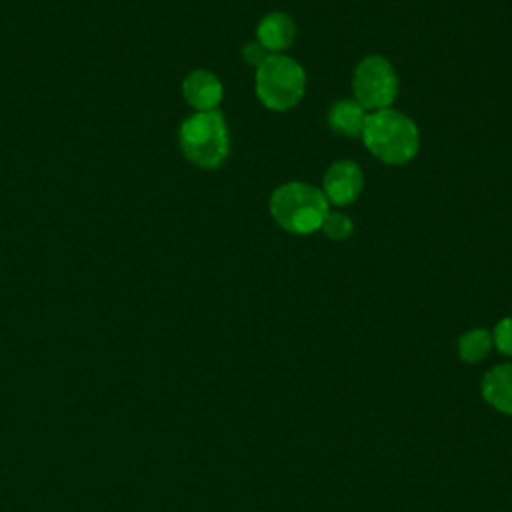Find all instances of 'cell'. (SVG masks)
Wrapping results in <instances>:
<instances>
[{"label": "cell", "instance_id": "6", "mask_svg": "<svg viewBox=\"0 0 512 512\" xmlns=\"http://www.w3.org/2000/svg\"><path fill=\"white\" fill-rule=\"evenodd\" d=\"M364 188L362 168L354 160L332 162L322 176V194L334 206H350Z\"/></svg>", "mask_w": 512, "mask_h": 512}, {"label": "cell", "instance_id": "12", "mask_svg": "<svg viewBox=\"0 0 512 512\" xmlns=\"http://www.w3.org/2000/svg\"><path fill=\"white\" fill-rule=\"evenodd\" d=\"M320 230L324 232L326 238L340 242V240H348V238L352 236V232H354V222L350 220V216H346V214H342V212H330V210H328L326 216H324V220H322Z\"/></svg>", "mask_w": 512, "mask_h": 512}, {"label": "cell", "instance_id": "1", "mask_svg": "<svg viewBox=\"0 0 512 512\" xmlns=\"http://www.w3.org/2000/svg\"><path fill=\"white\" fill-rule=\"evenodd\" d=\"M360 138L374 158L390 166L408 164L420 150L416 122L392 108L370 112Z\"/></svg>", "mask_w": 512, "mask_h": 512}, {"label": "cell", "instance_id": "11", "mask_svg": "<svg viewBox=\"0 0 512 512\" xmlns=\"http://www.w3.org/2000/svg\"><path fill=\"white\" fill-rule=\"evenodd\" d=\"M492 344V332L486 328H472L458 338V354L464 362L476 364L488 356Z\"/></svg>", "mask_w": 512, "mask_h": 512}, {"label": "cell", "instance_id": "7", "mask_svg": "<svg viewBox=\"0 0 512 512\" xmlns=\"http://www.w3.org/2000/svg\"><path fill=\"white\" fill-rule=\"evenodd\" d=\"M256 40L268 54H282L296 40V22L290 14L268 12L256 26Z\"/></svg>", "mask_w": 512, "mask_h": 512}, {"label": "cell", "instance_id": "13", "mask_svg": "<svg viewBox=\"0 0 512 512\" xmlns=\"http://www.w3.org/2000/svg\"><path fill=\"white\" fill-rule=\"evenodd\" d=\"M492 342L494 346L506 354V356H512V316H506L502 318L494 330H492Z\"/></svg>", "mask_w": 512, "mask_h": 512}, {"label": "cell", "instance_id": "2", "mask_svg": "<svg viewBox=\"0 0 512 512\" xmlns=\"http://www.w3.org/2000/svg\"><path fill=\"white\" fill-rule=\"evenodd\" d=\"M268 208L282 230L306 236L320 230L328 200L320 188L308 182H286L270 194Z\"/></svg>", "mask_w": 512, "mask_h": 512}, {"label": "cell", "instance_id": "10", "mask_svg": "<svg viewBox=\"0 0 512 512\" xmlns=\"http://www.w3.org/2000/svg\"><path fill=\"white\" fill-rule=\"evenodd\" d=\"M484 400L500 412L512 414V362L494 366L482 380Z\"/></svg>", "mask_w": 512, "mask_h": 512}, {"label": "cell", "instance_id": "5", "mask_svg": "<svg viewBox=\"0 0 512 512\" xmlns=\"http://www.w3.org/2000/svg\"><path fill=\"white\" fill-rule=\"evenodd\" d=\"M400 80L390 60L380 54L362 58L352 74L354 100L370 112L390 108L398 96Z\"/></svg>", "mask_w": 512, "mask_h": 512}, {"label": "cell", "instance_id": "14", "mask_svg": "<svg viewBox=\"0 0 512 512\" xmlns=\"http://www.w3.org/2000/svg\"><path fill=\"white\" fill-rule=\"evenodd\" d=\"M268 52L262 48V44L258 40H250L242 46V60L254 68H258L264 60H266Z\"/></svg>", "mask_w": 512, "mask_h": 512}, {"label": "cell", "instance_id": "3", "mask_svg": "<svg viewBox=\"0 0 512 512\" xmlns=\"http://www.w3.org/2000/svg\"><path fill=\"white\" fill-rule=\"evenodd\" d=\"M256 96L272 112L292 110L306 92V72L302 64L284 54H268L256 68Z\"/></svg>", "mask_w": 512, "mask_h": 512}, {"label": "cell", "instance_id": "9", "mask_svg": "<svg viewBox=\"0 0 512 512\" xmlns=\"http://www.w3.org/2000/svg\"><path fill=\"white\" fill-rule=\"evenodd\" d=\"M366 116H368V110H364L354 98H342L330 106L326 122L336 134H342L348 138H360Z\"/></svg>", "mask_w": 512, "mask_h": 512}, {"label": "cell", "instance_id": "8", "mask_svg": "<svg viewBox=\"0 0 512 512\" xmlns=\"http://www.w3.org/2000/svg\"><path fill=\"white\" fill-rule=\"evenodd\" d=\"M182 94L190 106L198 112L216 110L224 96L222 82L208 70H194L182 82Z\"/></svg>", "mask_w": 512, "mask_h": 512}, {"label": "cell", "instance_id": "4", "mask_svg": "<svg viewBox=\"0 0 512 512\" xmlns=\"http://www.w3.org/2000/svg\"><path fill=\"white\" fill-rule=\"evenodd\" d=\"M184 156L200 168H218L230 150L228 124L218 110L196 112L186 118L178 132Z\"/></svg>", "mask_w": 512, "mask_h": 512}]
</instances>
